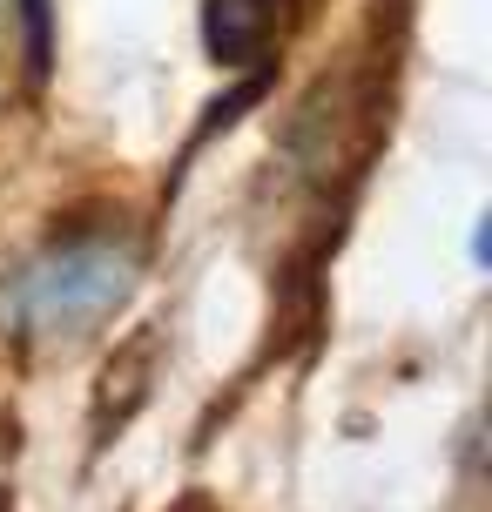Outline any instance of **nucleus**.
Listing matches in <instances>:
<instances>
[{
	"mask_svg": "<svg viewBox=\"0 0 492 512\" xmlns=\"http://www.w3.org/2000/svg\"><path fill=\"white\" fill-rule=\"evenodd\" d=\"M129 290H135L129 243H115V236H68L41 263H27V277L14 283V310H21L27 331L75 337L88 324H102Z\"/></svg>",
	"mask_w": 492,
	"mask_h": 512,
	"instance_id": "1",
	"label": "nucleus"
},
{
	"mask_svg": "<svg viewBox=\"0 0 492 512\" xmlns=\"http://www.w3.org/2000/svg\"><path fill=\"white\" fill-rule=\"evenodd\" d=\"M277 34V0H203V48L216 68H250Z\"/></svg>",
	"mask_w": 492,
	"mask_h": 512,
	"instance_id": "2",
	"label": "nucleus"
},
{
	"mask_svg": "<svg viewBox=\"0 0 492 512\" xmlns=\"http://www.w3.org/2000/svg\"><path fill=\"white\" fill-rule=\"evenodd\" d=\"M21 27H27V68L48 75V0H21Z\"/></svg>",
	"mask_w": 492,
	"mask_h": 512,
	"instance_id": "3",
	"label": "nucleus"
}]
</instances>
